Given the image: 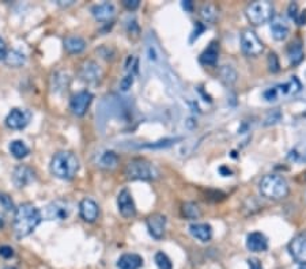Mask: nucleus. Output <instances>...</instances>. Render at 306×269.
Masks as SVG:
<instances>
[{"label":"nucleus","mask_w":306,"mask_h":269,"mask_svg":"<svg viewBox=\"0 0 306 269\" xmlns=\"http://www.w3.org/2000/svg\"><path fill=\"white\" fill-rule=\"evenodd\" d=\"M41 220L42 215L39 208H35L30 203L21 204L14 215V231L16 238H25L30 235L41 223Z\"/></svg>","instance_id":"f257e3e1"},{"label":"nucleus","mask_w":306,"mask_h":269,"mask_svg":"<svg viewBox=\"0 0 306 269\" xmlns=\"http://www.w3.org/2000/svg\"><path fill=\"white\" fill-rule=\"evenodd\" d=\"M79 170V161L77 155L69 151H60L55 154L50 161V171L60 180H71Z\"/></svg>","instance_id":"f03ea898"},{"label":"nucleus","mask_w":306,"mask_h":269,"mask_svg":"<svg viewBox=\"0 0 306 269\" xmlns=\"http://www.w3.org/2000/svg\"><path fill=\"white\" fill-rule=\"evenodd\" d=\"M259 189H260V193L263 196L274 201L283 200V199L289 196V192H290L286 178L282 177V176H278V174H267V176H264L260 180Z\"/></svg>","instance_id":"7ed1b4c3"},{"label":"nucleus","mask_w":306,"mask_h":269,"mask_svg":"<svg viewBox=\"0 0 306 269\" xmlns=\"http://www.w3.org/2000/svg\"><path fill=\"white\" fill-rule=\"evenodd\" d=\"M124 174L128 180L151 181L159 177V171L151 162L146 159H134L127 163Z\"/></svg>","instance_id":"20e7f679"},{"label":"nucleus","mask_w":306,"mask_h":269,"mask_svg":"<svg viewBox=\"0 0 306 269\" xmlns=\"http://www.w3.org/2000/svg\"><path fill=\"white\" fill-rule=\"evenodd\" d=\"M245 15L253 26H260L274 18V6L267 0L252 2L245 10Z\"/></svg>","instance_id":"39448f33"},{"label":"nucleus","mask_w":306,"mask_h":269,"mask_svg":"<svg viewBox=\"0 0 306 269\" xmlns=\"http://www.w3.org/2000/svg\"><path fill=\"white\" fill-rule=\"evenodd\" d=\"M240 45H241L242 53L249 57H257L264 52V44L259 39V35L250 29H246L241 33L240 37Z\"/></svg>","instance_id":"423d86ee"},{"label":"nucleus","mask_w":306,"mask_h":269,"mask_svg":"<svg viewBox=\"0 0 306 269\" xmlns=\"http://www.w3.org/2000/svg\"><path fill=\"white\" fill-rule=\"evenodd\" d=\"M69 214H71V205L68 201L58 199L46 205L44 218L46 220H65Z\"/></svg>","instance_id":"0eeeda50"},{"label":"nucleus","mask_w":306,"mask_h":269,"mask_svg":"<svg viewBox=\"0 0 306 269\" xmlns=\"http://www.w3.org/2000/svg\"><path fill=\"white\" fill-rule=\"evenodd\" d=\"M289 252L299 265L306 264V231L299 233L291 239L289 243Z\"/></svg>","instance_id":"6e6552de"},{"label":"nucleus","mask_w":306,"mask_h":269,"mask_svg":"<svg viewBox=\"0 0 306 269\" xmlns=\"http://www.w3.org/2000/svg\"><path fill=\"white\" fill-rule=\"evenodd\" d=\"M30 120L31 113L29 110H26V109H12L6 117V125L10 129L21 131L30 123Z\"/></svg>","instance_id":"1a4fd4ad"},{"label":"nucleus","mask_w":306,"mask_h":269,"mask_svg":"<svg viewBox=\"0 0 306 269\" xmlns=\"http://www.w3.org/2000/svg\"><path fill=\"white\" fill-rule=\"evenodd\" d=\"M93 101V94L87 90H82V91L74 94L71 101H69V108L73 110L75 116H83L87 112V109L90 108Z\"/></svg>","instance_id":"9d476101"},{"label":"nucleus","mask_w":306,"mask_h":269,"mask_svg":"<svg viewBox=\"0 0 306 269\" xmlns=\"http://www.w3.org/2000/svg\"><path fill=\"white\" fill-rule=\"evenodd\" d=\"M117 207H119V212L121 214V216L125 219H132L136 215V205H135L134 197L128 189H122L119 193Z\"/></svg>","instance_id":"9b49d317"},{"label":"nucleus","mask_w":306,"mask_h":269,"mask_svg":"<svg viewBox=\"0 0 306 269\" xmlns=\"http://www.w3.org/2000/svg\"><path fill=\"white\" fill-rule=\"evenodd\" d=\"M166 222H168L166 216L162 215V214H153L147 218V220H146L147 230L154 239L164 238L165 230H166Z\"/></svg>","instance_id":"f8f14e48"},{"label":"nucleus","mask_w":306,"mask_h":269,"mask_svg":"<svg viewBox=\"0 0 306 269\" xmlns=\"http://www.w3.org/2000/svg\"><path fill=\"white\" fill-rule=\"evenodd\" d=\"M79 76L86 83L94 85L97 82H100L101 76H102V69L100 68L97 63L88 60V62H84L82 64L81 69H79Z\"/></svg>","instance_id":"ddd939ff"},{"label":"nucleus","mask_w":306,"mask_h":269,"mask_svg":"<svg viewBox=\"0 0 306 269\" xmlns=\"http://www.w3.org/2000/svg\"><path fill=\"white\" fill-rule=\"evenodd\" d=\"M79 214H81V218L84 222H88V223L96 222L100 216L98 204L92 199H83L79 204Z\"/></svg>","instance_id":"4468645a"},{"label":"nucleus","mask_w":306,"mask_h":269,"mask_svg":"<svg viewBox=\"0 0 306 269\" xmlns=\"http://www.w3.org/2000/svg\"><path fill=\"white\" fill-rule=\"evenodd\" d=\"M269 29H271L272 39L276 40V41H283V40L287 39L289 33H290L289 23L286 22L283 16H274L271 20Z\"/></svg>","instance_id":"2eb2a0df"},{"label":"nucleus","mask_w":306,"mask_h":269,"mask_svg":"<svg viewBox=\"0 0 306 269\" xmlns=\"http://www.w3.org/2000/svg\"><path fill=\"white\" fill-rule=\"evenodd\" d=\"M34 171L27 166H18L12 173V181L16 188H25L34 181Z\"/></svg>","instance_id":"dca6fc26"},{"label":"nucleus","mask_w":306,"mask_h":269,"mask_svg":"<svg viewBox=\"0 0 306 269\" xmlns=\"http://www.w3.org/2000/svg\"><path fill=\"white\" fill-rule=\"evenodd\" d=\"M246 247L250 252H255V253L265 252L268 249L267 237L260 231H253L246 237Z\"/></svg>","instance_id":"f3484780"},{"label":"nucleus","mask_w":306,"mask_h":269,"mask_svg":"<svg viewBox=\"0 0 306 269\" xmlns=\"http://www.w3.org/2000/svg\"><path fill=\"white\" fill-rule=\"evenodd\" d=\"M92 14L97 21H100V22H107V21H111L112 18L115 16L116 8L112 3L105 2V3H100L93 6Z\"/></svg>","instance_id":"a211bd4d"},{"label":"nucleus","mask_w":306,"mask_h":269,"mask_svg":"<svg viewBox=\"0 0 306 269\" xmlns=\"http://www.w3.org/2000/svg\"><path fill=\"white\" fill-rule=\"evenodd\" d=\"M189 233L193 238L207 243L212 239V227L207 223H193L189 226Z\"/></svg>","instance_id":"6ab92c4d"},{"label":"nucleus","mask_w":306,"mask_h":269,"mask_svg":"<svg viewBox=\"0 0 306 269\" xmlns=\"http://www.w3.org/2000/svg\"><path fill=\"white\" fill-rule=\"evenodd\" d=\"M143 266V258L136 253H125L117 260L119 269H140Z\"/></svg>","instance_id":"aec40b11"},{"label":"nucleus","mask_w":306,"mask_h":269,"mask_svg":"<svg viewBox=\"0 0 306 269\" xmlns=\"http://www.w3.org/2000/svg\"><path fill=\"white\" fill-rule=\"evenodd\" d=\"M219 57V44L218 43H211L203 50V53L200 54V63L204 66H215L218 62Z\"/></svg>","instance_id":"412c9836"},{"label":"nucleus","mask_w":306,"mask_h":269,"mask_svg":"<svg viewBox=\"0 0 306 269\" xmlns=\"http://www.w3.org/2000/svg\"><path fill=\"white\" fill-rule=\"evenodd\" d=\"M287 56H289V60H290L291 64H299L302 62L303 57H305V50H303V46L301 41H294L291 43L287 48Z\"/></svg>","instance_id":"4be33fe9"},{"label":"nucleus","mask_w":306,"mask_h":269,"mask_svg":"<svg viewBox=\"0 0 306 269\" xmlns=\"http://www.w3.org/2000/svg\"><path fill=\"white\" fill-rule=\"evenodd\" d=\"M64 48L68 50L69 53H81L86 48V41L79 35H69L64 40Z\"/></svg>","instance_id":"5701e85b"},{"label":"nucleus","mask_w":306,"mask_h":269,"mask_svg":"<svg viewBox=\"0 0 306 269\" xmlns=\"http://www.w3.org/2000/svg\"><path fill=\"white\" fill-rule=\"evenodd\" d=\"M276 89H278V92L280 94H283V95H290V94H297V92L301 91L302 89V85H301V82L298 81V78L293 76L289 82H286L284 85L276 86Z\"/></svg>","instance_id":"b1692460"},{"label":"nucleus","mask_w":306,"mask_h":269,"mask_svg":"<svg viewBox=\"0 0 306 269\" xmlns=\"http://www.w3.org/2000/svg\"><path fill=\"white\" fill-rule=\"evenodd\" d=\"M117 165H119V157H117L113 151H105L103 154L100 155L98 166L102 167V169L112 170L115 169Z\"/></svg>","instance_id":"393cba45"},{"label":"nucleus","mask_w":306,"mask_h":269,"mask_svg":"<svg viewBox=\"0 0 306 269\" xmlns=\"http://www.w3.org/2000/svg\"><path fill=\"white\" fill-rule=\"evenodd\" d=\"M10 152L16 159H22V158H26L29 155L30 150L22 140H14V142L10 143Z\"/></svg>","instance_id":"a878e982"},{"label":"nucleus","mask_w":306,"mask_h":269,"mask_svg":"<svg viewBox=\"0 0 306 269\" xmlns=\"http://www.w3.org/2000/svg\"><path fill=\"white\" fill-rule=\"evenodd\" d=\"M181 212H183V216L185 219L193 220V219H199L200 215H202V211H200L199 205L196 203H185L183 204L181 207Z\"/></svg>","instance_id":"bb28decb"},{"label":"nucleus","mask_w":306,"mask_h":269,"mask_svg":"<svg viewBox=\"0 0 306 269\" xmlns=\"http://www.w3.org/2000/svg\"><path fill=\"white\" fill-rule=\"evenodd\" d=\"M200 16L207 23H214L218 18V11L212 4H203L200 8Z\"/></svg>","instance_id":"cd10ccee"},{"label":"nucleus","mask_w":306,"mask_h":269,"mask_svg":"<svg viewBox=\"0 0 306 269\" xmlns=\"http://www.w3.org/2000/svg\"><path fill=\"white\" fill-rule=\"evenodd\" d=\"M6 63L11 67H21L26 63V56H25L22 52H20V50L14 49L7 53V56H6Z\"/></svg>","instance_id":"c85d7f7f"},{"label":"nucleus","mask_w":306,"mask_h":269,"mask_svg":"<svg viewBox=\"0 0 306 269\" xmlns=\"http://www.w3.org/2000/svg\"><path fill=\"white\" fill-rule=\"evenodd\" d=\"M219 76H221V81L225 82L226 85H233L234 82L237 81V72L233 67L230 66H223L219 69Z\"/></svg>","instance_id":"c756f323"},{"label":"nucleus","mask_w":306,"mask_h":269,"mask_svg":"<svg viewBox=\"0 0 306 269\" xmlns=\"http://www.w3.org/2000/svg\"><path fill=\"white\" fill-rule=\"evenodd\" d=\"M154 260H155V264H157L158 269H173L172 260H170L168 254L164 253V252H158V253L155 254Z\"/></svg>","instance_id":"7c9ffc66"},{"label":"nucleus","mask_w":306,"mask_h":269,"mask_svg":"<svg viewBox=\"0 0 306 269\" xmlns=\"http://www.w3.org/2000/svg\"><path fill=\"white\" fill-rule=\"evenodd\" d=\"M178 139H165V140H159V142L151 143V144H145V148H166L170 147L173 143H176Z\"/></svg>","instance_id":"2f4dec72"},{"label":"nucleus","mask_w":306,"mask_h":269,"mask_svg":"<svg viewBox=\"0 0 306 269\" xmlns=\"http://www.w3.org/2000/svg\"><path fill=\"white\" fill-rule=\"evenodd\" d=\"M268 68L274 73L278 72L280 69L279 59H278V56L275 53H269V56H268Z\"/></svg>","instance_id":"473e14b6"},{"label":"nucleus","mask_w":306,"mask_h":269,"mask_svg":"<svg viewBox=\"0 0 306 269\" xmlns=\"http://www.w3.org/2000/svg\"><path fill=\"white\" fill-rule=\"evenodd\" d=\"M0 205L6 209V211H12L14 209V203H12L11 197L6 195V193H0Z\"/></svg>","instance_id":"72a5a7b5"},{"label":"nucleus","mask_w":306,"mask_h":269,"mask_svg":"<svg viewBox=\"0 0 306 269\" xmlns=\"http://www.w3.org/2000/svg\"><path fill=\"white\" fill-rule=\"evenodd\" d=\"M132 85H134V75H132V73H128V75L122 78L121 82H120V89H121L122 91H128Z\"/></svg>","instance_id":"f704fd0d"},{"label":"nucleus","mask_w":306,"mask_h":269,"mask_svg":"<svg viewBox=\"0 0 306 269\" xmlns=\"http://www.w3.org/2000/svg\"><path fill=\"white\" fill-rule=\"evenodd\" d=\"M278 97H279V92H278L276 87H271V89H268L267 91L264 92V98L267 101H269V102L278 100Z\"/></svg>","instance_id":"c9c22d12"},{"label":"nucleus","mask_w":306,"mask_h":269,"mask_svg":"<svg viewBox=\"0 0 306 269\" xmlns=\"http://www.w3.org/2000/svg\"><path fill=\"white\" fill-rule=\"evenodd\" d=\"M206 30V27H204L203 23H200L197 22L196 23V26H195V31L192 33V37H191V43H193L195 40H197L200 37V34L203 33V31Z\"/></svg>","instance_id":"e433bc0d"},{"label":"nucleus","mask_w":306,"mask_h":269,"mask_svg":"<svg viewBox=\"0 0 306 269\" xmlns=\"http://www.w3.org/2000/svg\"><path fill=\"white\" fill-rule=\"evenodd\" d=\"M122 6H124L128 11H135V10L140 6V2H139V0H124V2H122Z\"/></svg>","instance_id":"4c0bfd02"},{"label":"nucleus","mask_w":306,"mask_h":269,"mask_svg":"<svg viewBox=\"0 0 306 269\" xmlns=\"http://www.w3.org/2000/svg\"><path fill=\"white\" fill-rule=\"evenodd\" d=\"M0 256L3 258L14 257V249L10 246H0Z\"/></svg>","instance_id":"58836bf2"},{"label":"nucleus","mask_w":306,"mask_h":269,"mask_svg":"<svg viewBox=\"0 0 306 269\" xmlns=\"http://www.w3.org/2000/svg\"><path fill=\"white\" fill-rule=\"evenodd\" d=\"M248 265H249V269H263L261 261L256 257L248 258Z\"/></svg>","instance_id":"ea45409f"},{"label":"nucleus","mask_w":306,"mask_h":269,"mask_svg":"<svg viewBox=\"0 0 306 269\" xmlns=\"http://www.w3.org/2000/svg\"><path fill=\"white\" fill-rule=\"evenodd\" d=\"M298 6L295 3H291L290 7H289V15L293 18V20H297V16H298Z\"/></svg>","instance_id":"a19ab883"},{"label":"nucleus","mask_w":306,"mask_h":269,"mask_svg":"<svg viewBox=\"0 0 306 269\" xmlns=\"http://www.w3.org/2000/svg\"><path fill=\"white\" fill-rule=\"evenodd\" d=\"M7 46L4 44V41L0 39V60H6V56H7Z\"/></svg>","instance_id":"79ce46f5"},{"label":"nucleus","mask_w":306,"mask_h":269,"mask_svg":"<svg viewBox=\"0 0 306 269\" xmlns=\"http://www.w3.org/2000/svg\"><path fill=\"white\" fill-rule=\"evenodd\" d=\"M183 7L187 10V11H192V2H183Z\"/></svg>","instance_id":"37998d69"},{"label":"nucleus","mask_w":306,"mask_h":269,"mask_svg":"<svg viewBox=\"0 0 306 269\" xmlns=\"http://www.w3.org/2000/svg\"><path fill=\"white\" fill-rule=\"evenodd\" d=\"M299 269H306V264H303V265L299 266Z\"/></svg>","instance_id":"c03bdc74"},{"label":"nucleus","mask_w":306,"mask_h":269,"mask_svg":"<svg viewBox=\"0 0 306 269\" xmlns=\"http://www.w3.org/2000/svg\"><path fill=\"white\" fill-rule=\"evenodd\" d=\"M4 269H15V268H4Z\"/></svg>","instance_id":"a18cd8bd"}]
</instances>
